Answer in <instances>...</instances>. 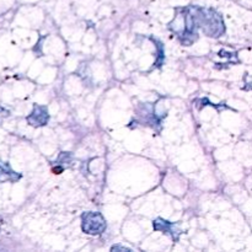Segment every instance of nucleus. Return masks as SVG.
<instances>
[{"label": "nucleus", "instance_id": "3", "mask_svg": "<svg viewBox=\"0 0 252 252\" xmlns=\"http://www.w3.org/2000/svg\"><path fill=\"white\" fill-rule=\"evenodd\" d=\"M49 120L48 111L44 106L34 105L33 110H32L31 115L27 117V122L29 125L33 126V127H41V126H46Z\"/></svg>", "mask_w": 252, "mask_h": 252}, {"label": "nucleus", "instance_id": "6", "mask_svg": "<svg viewBox=\"0 0 252 252\" xmlns=\"http://www.w3.org/2000/svg\"><path fill=\"white\" fill-rule=\"evenodd\" d=\"M112 250H123V251H129V249H127V248H121V246H115V248H112Z\"/></svg>", "mask_w": 252, "mask_h": 252}, {"label": "nucleus", "instance_id": "1", "mask_svg": "<svg viewBox=\"0 0 252 252\" xmlns=\"http://www.w3.org/2000/svg\"><path fill=\"white\" fill-rule=\"evenodd\" d=\"M194 14H196L198 27H201L204 33L208 34L209 37H219L224 33L225 29H224L223 20L220 15L217 14L214 10L194 7Z\"/></svg>", "mask_w": 252, "mask_h": 252}, {"label": "nucleus", "instance_id": "4", "mask_svg": "<svg viewBox=\"0 0 252 252\" xmlns=\"http://www.w3.org/2000/svg\"><path fill=\"white\" fill-rule=\"evenodd\" d=\"M154 229L155 230L162 231L165 234H171L174 240H177L179 235L181 234V231L176 228V224L171 223V221H166L161 218L154 220Z\"/></svg>", "mask_w": 252, "mask_h": 252}, {"label": "nucleus", "instance_id": "2", "mask_svg": "<svg viewBox=\"0 0 252 252\" xmlns=\"http://www.w3.org/2000/svg\"><path fill=\"white\" fill-rule=\"evenodd\" d=\"M81 228L89 235H100L106 230V221L100 213L88 212L81 217Z\"/></svg>", "mask_w": 252, "mask_h": 252}, {"label": "nucleus", "instance_id": "5", "mask_svg": "<svg viewBox=\"0 0 252 252\" xmlns=\"http://www.w3.org/2000/svg\"><path fill=\"white\" fill-rule=\"evenodd\" d=\"M20 175L17 172L12 171L10 169L9 165L6 164H0V182H6V181H11L15 182L20 179Z\"/></svg>", "mask_w": 252, "mask_h": 252}]
</instances>
